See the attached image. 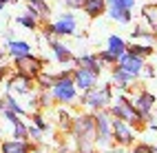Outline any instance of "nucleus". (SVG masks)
<instances>
[{
    "instance_id": "nucleus-1",
    "label": "nucleus",
    "mask_w": 157,
    "mask_h": 153,
    "mask_svg": "<svg viewBox=\"0 0 157 153\" xmlns=\"http://www.w3.org/2000/svg\"><path fill=\"white\" fill-rule=\"evenodd\" d=\"M111 113L106 109H100L95 116H93V124H95V144L106 149L111 144Z\"/></svg>"
},
{
    "instance_id": "nucleus-2",
    "label": "nucleus",
    "mask_w": 157,
    "mask_h": 153,
    "mask_svg": "<svg viewBox=\"0 0 157 153\" xmlns=\"http://www.w3.org/2000/svg\"><path fill=\"white\" fill-rule=\"evenodd\" d=\"M51 96H53L56 102H64V104L73 102L75 96H78V89H75V84H73V78L71 76L56 78L53 84H51Z\"/></svg>"
},
{
    "instance_id": "nucleus-3",
    "label": "nucleus",
    "mask_w": 157,
    "mask_h": 153,
    "mask_svg": "<svg viewBox=\"0 0 157 153\" xmlns=\"http://www.w3.org/2000/svg\"><path fill=\"white\" fill-rule=\"evenodd\" d=\"M109 113H111V118L124 120V122L131 124V127H135V124H140V122H142L140 113L135 111V107L131 104V100H126V98H117V100H115L113 107L109 109Z\"/></svg>"
},
{
    "instance_id": "nucleus-4",
    "label": "nucleus",
    "mask_w": 157,
    "mask_h": 153,
    "mask_svg": "<svg viewBox=\"0 0 157 153\" xmlns=\"http://www.w3.org/2000/svg\"><path fill=\"white\" fill-rule=\"evenodd\" d=\"M111 91H113V84H104L102 89L93 87V89L84 91V96H82V102H84L86 107L95 109V111L106 109V104L111 102Z\"/></svg>"
},
{
    "instance_id": "nucleus-5",
    "label": "nucleus",
    "mask_w": 157,
    "mask_h": 153,
    "mask_svg": "<svg viewBox=\"0 0 157 153\" xmlns=\"http://www.w3.org/2000/svg\"><path fill=\"white\" fill-rule=\"evenodd\" d=\"M13 62H16V73L20 76H27L33 80L40 71H42L44 62L40 58H36L33 53H29V56H20V58H13Z\"/></svg>"
},
{
    "instance_id": "nucleus-6",
    "label": "nucleus",
    "mask_w": 157,
    "mask_h": 153,
    "mask_svg": "<svg viewBox=\"0 0 157 153\" xmlns=\"http://www.w3.org/2000/svg\"><path fill=\"white\" fill-rule=\"evenodd\" d=\"M111 140H115L120 147H128V144H133V140H135L133 127L126 124L124 120L113 118V120H111Z\"/></svg>"
},
{
    "instance_id": "nucleus-7",
    "label": "nucleus",
    "mask_w": 157,
    "mask_h": 153,
    "mask_svg": "<svg viewBox=\"0 0 157 153\" xmlns=\"http://www.w3.org/2000/svg\"><path fill=\"white\" fill-rule=\"evenodd\" d=\"M75 16L73 14H62L53 25H47V36H73L75 33Z\"/></svg>"
},
{
    "instance_id": "nucleus-8",
    "label": "nucleus",
    "mask_w": 157,
    "mask_h": 153,
    "mask_svg": "<svg viewBox=\"0 0 157 153\" xmlns=\"http://www.w3.org/2000/svg\"><path fill=\"white\" fill-rule=\"evenodd\" d=\"M131 104L135 107V111L140 113V118H142V122H144V120H148L151 109L155 107V96L148 93V91H140V93H135V96H133Z\"/></svg>"
},
{
    "instance_id": "nucleus-9",
    "label": "nucleus",
    "mask_w": 157,
    "mask_h": 153,
    "mask_svg": "<svg viewBox=\"0 0 157 153\" xmlns=\"http://www.w3.org/2000/svg\"><path fill=\"white\" fill-rule=\"evenodd\" d=\"M73 133L78 140H93L95 142V124L91 116H80L73 122Z\"/></svg>"
},
{
    "instance_id": "nucleus-10",
    "label": "nucleus",
    "mask_w": 157,
    "mask_h": 153,
    "mask_svg": "<svg viewBox=\"0 0 157 153\" xmlns=\"http://www.w3.org/2000/svg\"><path fill=\"white\" fill-rule=\"evenodd\" d=\"M144 58H137V56H131V53H122L120 58H117V67L122 69V71H126V73H131V76H142V69H144Z\"/></svg>"
},
{
    "instance_id": "nucleus-11",
    "label": "nucleus",
    "mask_w": 157,
    "mask_h": 153,
    "mask_svg": "<svg viewBox=\"0 0 157 153\" xmlns=\"http://www.w3.org/2000/svg\"><path fill=\"white\" fill-rule=\"evenodd\" d=\"M73 84H75V89H82V91H89V89H93L98 84V78L100 76H95L93 71H89V69H82V67H78L75 71H73Z\"/></svg>"
},
{
    "instance_id": "nucleus-12",
    "label": "nucleus",
    "mask_w": 157,
    "mask_h": 153,
    "mask_svg": "<svg viewBox=\"0 0 157 153\" xmlns=\"http://www.w3.org/2000/svg\"><path fill=\"white\" fill-rule=\"evenodd\" d=\"M49 38V45H51V49H53V56H56V60L60 65H67V62H73V53H71V49L67 47V45H62V42H56L51 36H47Z\"/></svg>"
},
{
    "instance_id": "nucleus-13",
    "label": "nucleus",
    "mask_w": 157,
    "mask_h": 153,
    "mask_svg": "<svg viewBox=\"0 0 157 153\" xmlns=\"http://www.w3.org/2000/svg\"><path fill=\"white\" fill-rule=\"evenodd\" d=\"M78 67H82V69H89V71H93L95 76H100L102 73V69H104V65L100 62V58L98 56H93V53H84L82 58H78V60H73Z\"/></svg>"
},
{
    "instance_id": "nucleus-14",
    "label": "nucleus",
    "mask_w": 157,
    "mask_h": 153,
    "mask_svg": "<svg viewBox=\"0 0 157 153\" xmlns=\"http://www.w3.org/2000/svg\"><path fill=\"white\" fill-rule=\"evenodd\" d=\"M9 91H13V93H31V78H27V76H20V73H16V76H11V80H9Z\"/></svg>"
},
{
    "instance_id": "nucleus-15",
    "label": "nucleus",
    "mask_w": 157,
    "mask_h": 153,
    "mask_svg": "<svg viewBox=\"0 0 157 153\" xmlns=\"http://www.w3.org/2000/svg\"><path fill=\"white\" fill-rule=\"evenodd\" d=\"M7 51H9V56H13V58L33 53V49H31L29 42H25V40H13V38L7 40Z\"/></svg>"
},
{
    "instance_id": "nucleus-16",
    "label": "nucleus",
    "mask_w": 157,
    "mask_h": 153,
    "mask_svg": "<svg viewBox=\"0 0 157 153\" xmlns=\"http://www.w3.org/2000/svg\"><path fill=\"white\" fill-rule=\"evenodd\" d=\"M131 38H133V42L146 45V47H155V42H157V33H153V31H144L142 27H135L133 31H131Z\"/></svg>"
},
{
    "instance_id": "nucleus-17",
    "label": "nucleus",
    "mask_w": 157,
    "mask_h": 153,
    "mask_svg": "<svg viewBox=\"0 0 157 153\" xmlns=\"http://www.w3.org/2000/svg\"><path fill=\"white\" fill-rule=\"evenodd\" d=\"M31 147H29V142L27 140H7L0 144V153H29Z\"/></svg>"
},
{
    "instance_id": "nucleus-18",
    "label": "nucleus",
    "mask_w": 157,
    "mask_h": 153,
    "mask_svg": "<svg viewBox=\"0 0 157 153\" xmlns=\"http://www.w3.org/2000/svg\"><path fill=\"white\" fill-rule=\"evenodd\" d=\"M82 9L89 18H98L102 14H106V0H84Z\"/></svg>"
},
{
    "instance_id": "nucleus-19",
    "label": "nucleus",
    "mask_w": 157,
    "mask_h": 153,
    "mask_svg": "<svg viewBox=\"0 0 157 153\" xmlns=\"http://www.w3.org/2000/svg\"><path fill=\"white\" fill-rule=\"evenodd\" d=\"M133 80H135V76L126 73V71H122L120 67L113 69V87H117V89H128V87L133 84Z\"/></svg>"
},
{
    "instance_id": "nucleus-20",
    "label": "nucleus",
    "mask_w": 157,
    "mask_h": 153,
    "mask_svg": "<svg viewBox=\"0 0 157 153\" xmlns=\"http://www.w3.org/2000/svg\"><path fill=\"white\" fill-rule=\"evenodd\" d=\"M142 16H144V20H146V25H148V29H151L153 33H157V5H155V2L144 5Z\"/></svg>"
},
{
    "instance_id": "nucleus-21",
    "label": "nucleus",
    "mask_w": 157,
    "mask_h": 153,
    "mask_svg": "<svg viewBox=\"0 0 157 153\" xmlns=\"http://www.w3.org/2000/svg\"><path fill=\"white\" fill-rule=\"evenodd\" d=\"M106 49L113 51L115 56H122V53H126V40L120 38L117 33H111L109 40H106Z\"/></svg>"
},
{
    "instance_id": "nucleus-22",
    "label": "nucleus",
    "mask_w": 157,
    "mask_h": 153,
    "mask_svg": "<svg viewBox=\"0 0 157 153\" xmlns=\"http://www.w3.org/2000/svg\"><path fill=\"white\" fill-rule=\"evenodd\" d=\"M27 7H29L31 16H33L36 20L38 18H44L49 14V5L44 2V0H27Z\"/></svg>"
},
{
    "instance_id": "nucleus-23",
    "label": "nucleus",
    "mask_w": 157,
    "mask_h": 153,
    "mask_svg": "<svg viewBox=\"0 0 157 153\" xmlns=\"http://www.w3.org/2000/svg\"><path fill=\"white\" fill-rule=\"evenodd\" d=\"M106 16L113 20V22H120V25H128L131 22V11H128V9H115V7H111L106 11Z\"/></svg>"
},
{
    "instance_id": "nucleus-24",
    "label": "nucleus",
    "mask_w": 157,
    "mask_h": 153,
    "mask_svg": "<svg viewBox=\"0 0 157 153\" xmlns=\"http://www.w3.org/2000/svg\"><path fill=\"white\" fill-rule=\"evenodd\" d=\"M153 49L155 47H146V45H137V42H133V45H126V53H131V56H137V58H148L151 53H153Z\"/></svg>"
},
{
    "instance_id": "nucleus-25",
    "label": "nucleus",
    "mask_w": 157,
    "mask_h": 153,
    "mask_svg": "<svg viewBox=\"0 0 157 153\" xmlns=\"http://www.w3.org/2000/svg\"><path fill=\"white\" fill-rule=\"evenodd\" d=\"M11 131H13V140H27L29 127H27L20 118H13V120H11Z\"/></svg>"
},
{
    "instance_id": "nucleus-26",
    "label": "nucleus",
    "mask_w": 157,
    "mask_h": 153,
    "mask_svg": "<svg viewBox=\"0 0 157 153\" xmlns=\"http://www.w3.org/2000/svg\"><path fill=\"white\" fill-rule=\"evenodd\" d=\"M2 109L9 111V113H16V116H22V113H25V109L20 107V104H18V100L11 98V96H7V98L2 100ZM5 111H2V113H5Z\"/></svg>"
},
{
    "instance_id": "nucleus-27",
    "label": "nucleus",
    "mask_w": 157,
    "mask_h": 153,
    "mask_svg": "<svg viewBox=\"0 0 157 153\" xmlns=\"http://www.w3.org/2000/svg\"><path fill=\"white\" fill-rule=\"evenodd\" d=\"M98 58H100L102 65H117V58L120 56H115L113 51H109V49H102L100 53H98Z\"/></svg>"
},
{
    "instance_id": "nucleus-28",
    "label": "nucleus",
    "mask_w": 157,
    "mask_h": 153,
    "mask_svg": "<svg viewBox=\"0 0 157 153\" xmlns=\"http://www.w3.org/2000/svg\"><path fill=\"white\" fill-rule=\"evenodd\" d=\"M18 25H22L25 29L33 31V29H38V20L31 16V14H27V16H20V18H18Z\"/></svg>"
},
{
    "instance_id": "nucleus-29",
    "label": "nucleus",
    "mask_w": 157,
    "mask_h": 153,
    "mask_svg": "<svg viewBox=\"0 0 157 153\" xmlns=\"http://www.w3.org/2000/svg\"><path fill=\"white\" fill-rule=\"evenodd\" d=\"M109 7H115V9H131L135 7V0H106Z\"/></svg>"
},
{
    "instance_id": "nucleus-30",
    "label": "nucleus",
    "mask_w": 157,
    "mask_h": 153,
    "mask_svg": "<svg viewBox=\"0 0 157 153\" xmlns=\"http://www.w3.org/2000/svg\"><path fill=\"white\" fill-rule=\"evenodd\" d=\"M40 135H42V131H40L38 127H29V131H27V138H31V140H40Z\"/></svg>"
},
{
    "instance_id": "nucleus-31",
    "label": "nucleus",
    "mask_w": 157,
    "mask_h": 153,
    "mask_svg": "<svg viewBox=\"0 0 157 153\" xmlns=\"http://www.w3.org/2000/svg\"><path fill=\"white\" fill-rule=\"evenodd\" d=\"M33 122H36V127H38L40 131H47V129H49V124L44 122V118H42V116H38V113L33 116Z\"/></svg>"
},
{
    "instance_id": "nucleus-32",
    "label": "nucleus",
    "mask_w": 157,
    "mask_h": 153,
    "mask_svg": "<svg viewBox=\"0 0 157 153\" xmlns=\"http://www.w3.org/2000/svg\"><path fill=\"white\" fill-rule=\"evenodd\" d=\"M69 9H82V5H84V0H62Z\"/></svg>"
},
{
    "instance_id": "nucleus-33",
    "label": "nucleus",
    "mask_w": 157,
    "mask_h": 153,
    "mask_svg": "<svg viewBox=\"0 0 157 153\" xmlns=\"http://www.w3.org/2000/svg\"><path fill=\"white\" fill-rule=\"evenodd\" d=\"M131 153H151V147L148 144H135L131 149Z\"/></svg>"
},
{
    "instance_id": "nucleus-34",
    "label": "nucleus",
    "mask_w": 157,
    "mask_h": 153,
    "mask_svg": "<svg viewBox=\"0 0 157 153\" xmlns=\"http://www.w3.org/2000/svg\"><path fill=\"white\" fill-rule=\"evenodd\" d=\"M2 78H5V69L0 67V84H2Z\"/></svg>"
},
{
    "instance_id": "nucleus-35",
    "label": "nucleus",
    "mask_w": 157,
    "mask_h": 153,
    "mask_svg": "<svg viewBox=\"0 0 157 153\" xmlns=\"http://www.w3.org/2000/svg\"><path fill=\"white\" fill-rule=\"evenodd\" d=\"M104 153H124L122 149H115V151H104Z\"/></svg>"
},
{
    "instance_id": "nucleus-36",
    "label": "nucleus",
    "mask_w": 157,
    "mask_h": 153,
    "mask_svg": "<svg viewBox=\"0 0 157 153\" xmlns=\"http://www.w3.org/2000/svg\"><path fill=\"white\" fill-rule=\"evenodd\" d=\"M0 2H5V5H7V2H16V0H0Z\"/></svg>"
},
{
    "instance_id": "nucleus-37",
    "label": "nucleus",
    "mask_w": 157,
    "mask_h": 153,
    "mask_svg": "<svg viewBox=\"0 0 157 153\" xmlns=\"http://www.w3.org/2000/svg\"><path fill=\"white\" fill-rule=\"evenodd\" d=\"M151 153H157V147H151Z\"/></svg>"
},
{
    "instance_id": "nucleus-38",
    "label": "nucleus",
    "mask_w": 157,
    "mask_h": 153,
    "mask_svg": "<svg viewBox=\"0 0 157 153\" xmlns=\"http://www.w3.org/2000/svg\"><path fill=\"white\" fill-rule=\"evenodd\" d=\"M60 153H73V151H67V149H62V151H60Z\"/></svg>"
},
{
    "instance_id": "nucleus-39",
    "label": "nucleus",
    "mask_w": 157,
    "mask_h": 153,
    "mask_svg": "<svg viewBox=\"0 0 157 153\" xmlns=\"http://www.w3.org/2000/svg\"><path fill=\"white\" fill-rule=\"evenodd\" d=\"M151 129H155V131H157V124H151Z\"/></svg>"
},
{
    "instance_id": "nucleus-40",
    "label": "nucleus",
    "mask_w": 157,
    "mask_h": 153,
    "mask_svg": "<svg viewBox=\"0 0 157 153\" xmlns=\"http://www.w3.org/2000/svg\"><path fill=\"white\" fill-rule=\"evenodd\" d=\"M2 7H5V2H0V11H2Z\"/></svg>"
}]
</instances>
